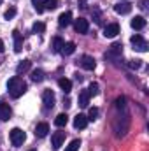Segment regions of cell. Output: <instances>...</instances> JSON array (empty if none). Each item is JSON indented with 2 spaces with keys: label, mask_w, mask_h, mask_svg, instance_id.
Here are the masks:
<instances>
[{
  "label": "cell",
  "mask_w": 149,
  "mask_h": 151,
  "mask_svg": "<svg viewBox=\"0 0 149 151\" xmlns=\"http://www.w3.org/2000/svg\"><path fill=\"white\" fill-rule=\"evenodd\" d=\"M65 141V132H54L53 137H51V144H53V150H60L62 144Z\"/></svg>",
  "instance_id": "8992f818"
},
{
  "label": "cell",
  "mask_w": 149,
  "mask_h": 151,
  "mask_svg": "<svg viewBox=\"0 0 149 151\" xmlns=\"http://www.w3.org/2000/svg\"><path fill=\"white\" fill-rule=\"evenodd\" d=\"M30 65H32L30 60H23V62H19L18 67H16V74L21 76V74H25V72H28V70H30Z\"/></svg>",
  "instance_id": "9a60e30c"
},
{
  "label": "cell",
  "mask_w": 149,
  "mask_h": 151,
  "mask_svg": "<svg viewBox=\"0 0 149 151\" xmlns=\"http://www.w3.org/2000/svg\"><path fill=\"white\" fill-rule=\"evenodd\" d=\"M139 7H140V9H146V7H148V0H140V2H139Z\"/></svg>",
  "instance_id": "1f68e13d"
},
{
  "label": "cell",
  "mask_w": 149,
  "mask_h": 151,
  "mask_svg": "<svg viewBox=\"0 0 149 151\" xmlns=\"http://www.w3.org/2000/svg\"><path fill=\"white\" fill-rule=\"evenodd\" d=\"M121 55H123V44L121 42H114L105 51V60H119Z\"/></svg>",
  "instance_id": "3957f363"
},
{
  "label": "cell",
  "mask_w": 149,
  "mask_h": 151,
  "mask_svg": "<svg viewBox=\"0 0 149 151\" xmlns=\"http://www.w3.org/2000/svg\"><path fill=\"white\" fill-rule=\"evenodd\" d=\"M114 11H116L117 14H128V12L132 11V4H130V2H119V4L114 5Z\"/></svg>",
  "instance_id": "30bf717a"
},
{
  "label": "cell",
  "mask_w": 149,
  "mask_h": 151,
  "mask_svg": "<svg viewBox=\"0 0 149 151\" xmlns=\"http://www.w3.org/2000/svg\"><path fill=\"white\" fill-rule=\"evenodd\" d=\"M14 16H16V7H9V9L5 11V14H4L5 19H11V18H14Z\"/></svg>",
  "instance_id": "83f0119b"
},
{
  "label": "cell",
  "mask_w": 149,
  "mask_h": 151,
  "mask_svg": "<svg viewBox=\"0 0 149 151\" xmlns=\"http://www.w3.org/2000/svg\"><path fill=\"white\" fill-rule=\"evenodd\" d=\"M97 116H98V109H97V107H91V109H90V113H88V116H86V118H88V121H90V119L93 121V119H97Z\"/></svg>",
  "instance_id": "f1b7e54d"
},
{
  "label": "cell",
  "mask_w": 149,
  "mask_h": 151,
  "mask_svg": "<svg viewBox=\"0 0 149 151\" xmlns=\"http://www.w3.org/2000/svg\"><path fill=\"white\" fill-rule=\"evenodd\" d=\"M74 51H75L74 42H63V47H62V53H63V55H72Z\"/></svg>",
  "instance_id": "7402d4cb"
},
{
  "label": "cell",
  "mask_w": 149,
  "mask_h": 151,
  "mask_svg": "<svg viewBox=\"0 0 149 151\" xmlns=\"http://www.w3.org/2000/svg\"><path fill=\"white\" fill-rule=\"evenodd\" d=\"M62 47H63V40L60 37H54L53 39V51L54 53H62Z\"/></svg>",
  "instance_id": "603a6c76"
},
{
  "label": "cell",
  "mask_w": 149,
  "mask_h": 151,
  "mask_svg": "<svg viewBox=\"0 0 149 151\" xmlns=\"http://www.w3.org/2000/svg\"><path fill=\"white\" fill-rule=\"evenodd\" d=\"M42 7L44 9H56L58 7V0H42Z\"/></svg>",
  "instance_id": "cb8c5ba5"
},
{
  "label": "cell",
  "mask_w": 149,
  "mask_h": 151,
  "mask_svg": "<svg viewBox=\"0 0 149 151\" xmlns=\"http://www.w3.org/2000/svg\"><path fill=\"white\" fill-rule=\"evenodd\" d=\"M30 151H37V150H30Z\"/></svg>",
  "instance_id": "836d02e7"
},
{
  "label": "cell",
  "mask_w": 149,
  "mask_h": 151,
  "mask_svg": "<svg viewBox=\"0 0 149 151\" xmlns=\"http://www.w3.org/2000/svg\"><path fill=\"white\" fill-rule=\"evenodd\" d=\"M70 21H72V14H70L69 11H67V12H62L60 18H58V25H60V27H69Z\"/></svg>",
  "instance_id": "2e32d148"
},
{
  "label": "cell",
  "mask_w": 149,
  "mask_h": 151,
  "mask_svg": "<svg viewBox=\"0 0 149 151\" xmlns=\"http://www.w3.org/2000/svg\"><path fill=\"white\" fill-rule=\"evenodd\" d=\"M88 93H90V97H91V95H93V97H95V95H98V93H100L98 84H97V83H91V84H90V88H88Z\"/></svg>",
  "instance_id": "4316f807"
},
{
  "label": "cell",
  "mask_w": 149,
  "mask_h": 151,
  "mask_svg": "<svg viewBox=\"0 0 149 151\" xmlns=\"http://www.w3.org/2000/svg\"><path fill=\"white\" fill-rule=\"evenodd\" d=\"M9 137H11V142H12L14 148L23 146V142L27 141V135H25V132H23L21 128H12L11 134H9Z\"/></svg>",
  "instance_id": "7a4b0ae2"
},
{
  "label": "cell",
  "mask_w": 149,
  "mask_h": 151,
  "mask_svg": "<svg viewBox=\"0 0 149 151\" xmlns=\"http://www.w3.org/2000/svg\"><path fill=\"white\" fill-rule=\"evenodd\" d=\"M5 51V44H4V40L0 39V53H4Z\"/></svg>",
  "instance_id": "d6a6232c"
},
{
  "label": "cell",
  "mask_w": 149,
  "mask_h": 151,
  "mask_svg": "<svg viewBox=\"0 0 149 151\" xmlns=\"http://www.w3.org/2000/svg\"><path fill=\"white\" fill-rule=\"evenodd\" d=\"M79 148H81V141H79V139H74V141L65 148V151H77Z\"/></svg>",
  "instance_id": "d4e9b609"
},
{
  "label": "cell",
  "mask_w": 149,
  "mask_h": 151,
  "mask_svg": "<svg viewBox=\"0 0 149 151\" xmlns=\"http://www.w3.org/2000/svg\"><path fill=\"white\" fill-rule=\"evenodd\" d=\"M58 86L63 90V93H69V91L72 90V81H70V79L62 77V79H58Z\"/></svg>",
  "instance_id": "ac0fdd59"
},
{
  "label": "cell",
  "mask_w": 149,
  "mask_h": 151,
  "mask_svg": "<svg viewBox=\"0 0 149 151\" xmlns=\"http://www.w3.org/2000/svg\"><path fill=\"white\" fill-rule=\"evenodd\" d=\"M146 27V19L142 18V16H135L133 19H132V28L133 30H142Z\"/></svg>",
  "instance_id": "e0dca14e"
},
{
  "label": "cell",
  "mask_w": 149,
  "mask_h": 151,
  "mask_svg": "<svg viewBox=\"0 0 149 151\" xmlns=\"http://www.w3.org/2000/svg\"><path fill=\"white\" fill-rule=\"evenodd\" d=\"M0 4H2V0H0Z\"/></svg>",
  "instance_id": "e575fe53"
},
{
  "label": "cell",
  "mask_w": 149,
  "mask_h": 151,
  "mask_svg": "<svg viewBox=\"0 0 149 151\" xmlns=\"http://www.w3.org/2000/svg\"><path fill=\"white\" fill-rule=\"evenodd\" d=\"M81 67L82 69H86V70H93L95 67H97V62H95V58L93 56H88V55H84L82 58H81Z\"/></svg>",
  "instance_id": "ba28073f"
},
{
  "label": "cell",
  "mask_w": 149,
  "mask_h": 151,
  "mask_svg": "<svg viewBox=\"0 0 149 151\" xmlns=\"http://www.w3.org/2000/svg\"><path fill=\"white\" fill-rule=\"evenodd\" d=\"M12 37H14V51L16 53H21V49H23V37H21V34L18 30H14L12 32Z\"/></svg>",
  "instance_id": "8fae6325"
},
{
  "label": "cell",
  "mask_w": 149,
  "mask_h": 151,
  "mask_svg": "<svg viewBox=\"0 0 149 151\" xmlns=\"http://www.w3.org/2000/svg\"><path fill=\"white\" fill-rule=\"evenodd\" d=\"M32 4H34V7H35V11H37L39 14L44 12V7H42V2L40 0H32Z\"/></svg>",
  "instance_id": "f546056e"
},
{
  "label": "cell",
  "mask_w": 149,
  "mask_h": 151,
  "mask_svg": "<svg viewBox=\"0 0 149 151\" xmlns=\"http://www.w3.org/2000/svg\"><path fill=\"white\" fill-rule=\"evenodd\" d=\"M88 104H90V93L86 90L79 91V106L81 107H88Z\"/></svg>",
  "instance_id": "d6986e66"
},
{
  "label": "cell",
  "mask_w": 149,
  "mask_h": 151,
  "mask_svg": "<svg viewBox=\"0 0 149 151\" xmlns=\"http://www.w3.org/2000/svg\"><path fill=\"white\" fill-rule=\"evenodd\" d=\"M130 42H132V46H133V49H135V51H140V53H146V51H148V42L144 40L142 35L135 34L133 37L130 39Z\"/></svg>",
  "instance_id": "277c9868"
},
{
  "label": "cell",
  "mask_w": 149,
  "mask_h": 151,
  "mask_svg": "<svg viewBox=\"0 0 149 151\" xmlns=\"http://www.w3.org/2000/svg\"><path fill=\"white\" fill-rule=\"evenodd\" d=\"M11 114H12V111H11L9 104L0 102V119H2V121H7V119L11 118Z\"/></svg>",
  "instance_id": "5bb4252c"
},
{
  "label": "cell",
  "mask_w": 149,
  "mask_h": 151,
  "mask_svg": "<svg viewBox=\"0 0 149 151\" xmlns=\"http://www.w3.org/2000/svg\"><path fill=\"white\" fill-rule=\"evenodd\" d=\"M32 30H34V34H42V32L46 30V25H44V23H40V21H37V23H34Z\"/></svg>",
  "instance_id": "484cf974"
},
{
  "label": "cell",
  "mask_w": 149,
  "mask_h": 151,
  "mask_svg": "<svg viewBox=\"0 0 149 151\" xmlns=\"http://www.w3.org/2000/svg\"><path fill=\"white\" fill-rule=\"evenodd\" d=\"M27 83L19 77V76H14V77H11L9 81H7V90H9V95L12 97V99H19L25 91H27Z\"/></svg>",
  "instance_id": "6da1fadb"
},
{
  "label": "cell",
  "mask_w": 149,
  "mask_h": 151,
  "mask_svg": "<svg viewBox=\"0 0 149 151\" xmlns=\"http://www.w3.org/2000/svg\"><path fill=\"white\" fill-rule=\"evenodd\" d=\"M128 65H130L132 69H140V65H142V63H140V60H130V63H128Z\"/></svg>",
  "instance_id": "4dcf8cb0"
},
{
  "label": "cell",
  "mask_w": 149,
  "mask_h": 151,
  "mask_svg": "<svg viewBox=\"0 0 149 151\" xmlns=\"http://www.w3.org/2000/svg\"><path fill=\"white\" fill-rule=\"evenodd\" d=\"M47 132H49V125L47 123H39L37 127H35V137H39V139L46 137Z\"/></svg>",
  "instance_id": "4fadbf2b"
},
{
  "label": "cell",
  "mask_w": 149,
  "mask_h": 151,
  "mask_svg": "<svg viewBox=\"0 0 149 151\" xmlns=\"http://www.w3.org/2000/svg\"><path fill=\"white\" fill-rule=\"evenodd\" d=\"M30 79H32L34 83H42V81H44V70H40V69H35V70H32V76H30Z\"/></svg>",
  "instance_id": "44dd1931"
},
{
  "label": "cell",
  "mask_w": 149,
  "mask_h": 151,
  "mask_svg": "<svg viewBox=\"0 0 149 151\" xmlns=\"http://www.w3.org/2000/svg\"><path fill=\"white\" fill-rule=\"evenodd\" d=\"M117 34H119V25H117V23H111V25H107V27L104 28V35L109 37V39L116 37Z\"/></svg>",
  "instance_id": "9c48e42d"
},
{
  "label": "cell",
  "mask_w": 149,
  "mask_h": 151,
  "mask_svg": "<svg viewBox=\"0 0 149 151\" xmlns=\"http://www.w3.org/2000/svg\"><path fill=\"white\" fill-rule=\"evenodd\" d=\"M67 123H69V116H67L65 113L58 114V116L54 118V125H56V127H65Z\"/></svg>",
  "instance_id": "ffe728a7"
},
{
  "label": "cell",
  "mask_w": 149,
  "mask_h": 151,
  "mask_svg": "<svg viewBox=\"0 0 149 151\" xmlns=\"http://www.w3.org/2000/svg\"><path fill=\"white\" fill-rule=\"evenodd\" d=\"M75 32L77 34H88V30H90V23H88V19L86 18H79V19H75Z\"/></svg>",
  "instance_id": "52a82bcc"
},
{
  "label": "cell",
  "mask_w": 149,
  "mask_h": 151,
  "mask_svg": "<svg viewBox=\"0 0 149 151\" xmlns=\"http://www.w3.org/2000/svg\"><path fill=\"white\" fill-rule=\"evenodd\" d=\"M82 2H84V0H82Z\"/></svg>",
  "instance_id": "d590c367"
},
{
  "label": "cell",
  "mask_w": 149,
  "mask_h": 151,
  "mask_svg": "<svg viewBox=\"0 0 149 151\" xmlns=\"http://www.w3.org/2000/svg\"><path fill=\"white\" fill-rule=\"evenodd\" d=\"M74 127L79 128V130L86 128V127H88V118H86L84 114H77V116L74 118Z\"/></svg>",
  "instance_id": "7c38bea8"
},
{
  "label": "cell",
  "mask_w": 149,
  "mask_h": 151,
  "mask_svg": "<svg viewBox=\"0 0 149 151\" xmlns=\"http://www.w3.org/2000/svg\"><path fill=\"white\" fill-rule=\"evenodd\" d=\"M42 102H44V106H46L47 109H51V107L54 106V102H56V97H54L53 90H46V91L42 93Z\"/></svg>",
  "instance_id": "5b68a950"
}]
</instances>
